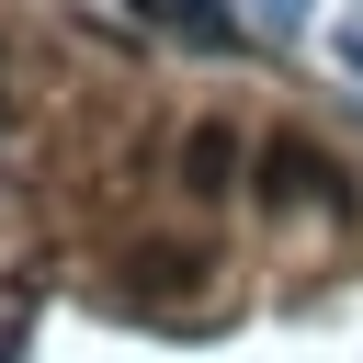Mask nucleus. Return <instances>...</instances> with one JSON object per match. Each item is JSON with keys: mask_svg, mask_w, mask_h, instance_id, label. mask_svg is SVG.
<instances>
[{"mask_svg": "<svg viewBox=\"0 0 363 363\" xmlns=\"http://www.w3.org/2000/svg\"><path fill=\"white\" fill-rule=\"evenodd\" d=\"M250 182H261V204H352V182H340V170H329L306 136H272Z\"/></svg>", "mask_w": 363, "mask_h": 363, "instance_id": "obj_1", "label": "nucleus"}, {"mask_svg": "<svg viewBox=\"0 0 363 363\" xmlns=\"http://www.w3.org/2000/svg\"><path fill=\"white\" fill-rule=\"evenodd\" d=\"M227 170H238V136L227 125H193L182 136V193H227Z\"/></svg>", "mask_w": 363, "mask_h": 363, "instance_id": "obj_2", "label": "nucleus"}, {"mask_svg": "<svg viewBox=\"0 0 363 363\" xmlns=\"http://www.w3.org/2000/svg\"><path fill=\"white\" fill-rule=\"evenodd\" d=\"M306 11H318V0H250V23H261L272 45H284V34H306Z\"/></svg>", "mask_w": 363, "mask_h": 363, "instance_id": "obj_3", "label": "nucleus"}, {"mask_svg": "<svg viewBox=\"0 0 363 363\" xmlns=\"http://www.w3.org/2000/svg\"><path fill=\"white\" fill-rule=\"evenodd\" d=\"M329 57H340V68L363 79V23H340V34H329Z\"/></svg>", "mask_w": 363, "mask_h": 363, "instance_id": "obj_4", "label": "nucleus"}]
</instances>
